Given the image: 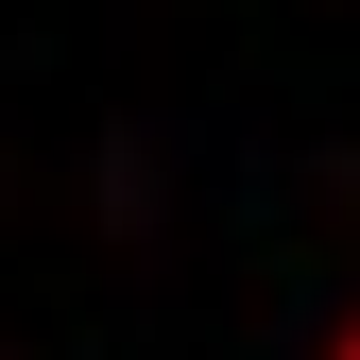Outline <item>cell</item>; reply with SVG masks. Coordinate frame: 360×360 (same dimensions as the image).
Masks as SVG:
<instances>
[{
    "label": "cell",
    "mask_w": 360,
    "mask_h": 360,
    "mask_svg": "<svg viewBox=\"0 0 360 360\" xmlns=\"http://www.w3.org/2000/svg\"><path fill=\"white\" fill-rule=\"evenodd\" d=\"M343 360H360V326H343Z\"/></svg>",
    "instance_id": "obj_1"
}]
</instances>
